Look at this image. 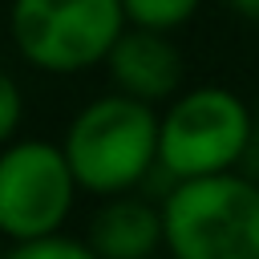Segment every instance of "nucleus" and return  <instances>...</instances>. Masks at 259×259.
I'll list each match as a JSON object with an SVG mask.
<instances>
[{
    "label": "nucleus",
    "mask_w": 259,
    "mask_h": 259,
    "mask_svg": "<svg viewBox=\"0 0 259 259\" xmlns=\"http://www.w3.org/2000/svg\"><path fill=\"white\" fill-rule=\"evenodd\" d=\"M125 28L121 0H12L8 32L16 53L53 77H77L105 61Z\"/></svg>",
    "instance_id": "20e7f679"
},
{
    "label": "nucleus",
    "mask_w": 259,
    "mask_h": 259,
    "mask_svg": "<svg viewBox=\"0 0 259 259\" xmlns=\"http://www.w3.org/2000/svg\"><path fill=\"white\" fill-rule=\"evenodd\" d=\"M227 8L239 12L243 20H255V24H259V0H227Z\"/></svg>",
    "instance_id": "f8f14e48"
},
{
    "label": "nucleus",
    "mask_w": 259,
    "mask_h": 259,
    "mask_svg": "<svg viewBox=\"0 0 259 259\" xmlns=\"http://www.w3.org/2000/svg\"><path fill=\"white\" fill-rule=\"evenodd\" d=\"M61 150L85 194L138 190L158 162V105L109 89L73 113Z\"/></svg>",
    "instance_id": "f03ea898"
},
{
    "label": "nucleus",
    "mask_w": 259,
    "mask_h": 259,
    "mask_svg": "<svg viewBox=\"0 0 259 259\" xmlns=\"http://www.w3.org/2000/svg\"><path fill=\"white\" fill-rule=\"evenodd\" d=\"M0 259H4V251H0Z\"/></svg>",
    "instance_id": "4468645a"
},
{
    "label": "nucleus",
    "mask_w": 259,
    "mask_h": 259,
    "mask_svg": "<svg viewBox=\"0 0 259 259\" xmlns=\"http://www.w3.org/2000/svg\"><path fill=\"white\" fill-rule=\"evenodd\" d=\"M81 239L97 259H154L162 251V206L146 190L101 194Z\"/></svg>",
    "instance_id": "0eeeda50"
},
{
    "label": "nucleus",
    "mask_w": 259,
    "mask_h": 259,
    "mask_svg": "<svg viewBox=\"0 0 259 259\" xmlns=\"http://www.w3.org/2000/svg\"><path fill=\"white\" fill-rule=\"evenodd\" d=\"M162 251L174 259H259V182L219 170L178 178L162 198Z\"/></svg>",
    "instance_id": "f257e3e1"
},
{
    "label": "nucleus",
    "mask_w": 259,
    "mask_h": 259,
    "mask_svg": "<svg viewBox=\"0 0 259 259\" xmlns=\"http://www.w3.org/2000/svg\"><path fill=\"white\" fill-rule=\"evenodd\" d=\"M77 178L49 138H12L0 146V235L8 243L53 235L77 206Z\"/></svg>",
    "instance_id": "39448f33"
},
{
    "label": "nucleus",
    "mask_w": 259,
    "mask_h": 259,
    "mask_svg": "<svg viewBox=\"0 0 259 259\" xmlns=\"http://www.w3.org/2000/svg\"><path fill=\"white\" fill-rule=\"evenodd\" d=\"M239 170L259 182V105H251V134H247V150H243Z\"/></svg>",
    "instance_id": "9b49d317"
},
{
    "label": "nucleus",
    "mask_w": 259,
    "mask_h": 259,
    "mask_svg": "<svg viewBox=\"0 0 259 259\" xmlns=\"http://www.w3.org/2000/svg\"><path fill=\"white\" fill-rule=\"evenodd\" d=\"M101 65L117 93H130L150 105H166L182 89V73H186L182 53L170 40V32L142 28V24H125Z\"/></svg>",
    "instance_id": "423d86ee"
},
{
    "label": "nucleus",
    "mask_w": 259,
    "mask_h": 259,
    "mask_svg": "<svg viewBox=\"0 0 259 259\" xmlns=\"http://www.w3.org/2000/svg\"><path fill=\"white\" fill-rule=\"evenodd\" d=\"M202 8V0H121L125 24H142V28H162L174 32L182 28L194 12Z\"/></svg>",
    "instance_id": "6e6552de"
},
{
    "label": "nucleus",
    "mask_w": 259,
    "mask_h": 259,
    "mask_svg": "<svg viewBox=\"0 0 259 259\" xmlns=\"http://www.w3.org/2000/svg\"><path fill=\"white\" fill-rule=\"evenodd\" d=\"M20 121H24V93L12 81V73L0 69V146L20 134Z\"/></svg>",
    "instance_id": "9d476101"
},
{
    "label": "nucleus",
    "mask_w": 259,
    "mask_h": 259,
    "mask_svg": "<svg viewBox=\"0 0 259 259\" xmlns=\"http://www.w3.org/2000/svg\"><path fill=\"white\" fill-rule=\"evenodd\" d=\"M154 259H174V255H166V251H158V255H154Z\"/></svg>",
    "instance_id": "ddd939ff"
},
{
    "label": "nucleus",
    "mask_w": 259,
    "mask_h": 259,
    "mask_svg": "<svg viewBox=\"0 0 259 259\" xmlns=\"http://www.w3.org/2000/svg\"><path fill=\"white\" fill-rule=\"evenodd\" d=\"M251 134V105L227 85L178 89L158 113V166L178 178L235 170Z\"/></svg>",
    "instance_id": "7ed1b4c3"
},
{
    "label": "nucleus",
    "mask_w": 259,
    "mask_h": 259,
    "mask_svg": "<svg viewBox=\"0 0 259 259\" xmlns=\"http://www.w3.org/2000/svg\"><path fill=\"white\" fill-rule=\"evenodd\" d=\"M4 259H97L89 251L85 239H73L65 231H53V235H40V239H20L4 251Z\"/></svg>",
    "instance_id": "1a4fd4ad"
}]
</instances>
